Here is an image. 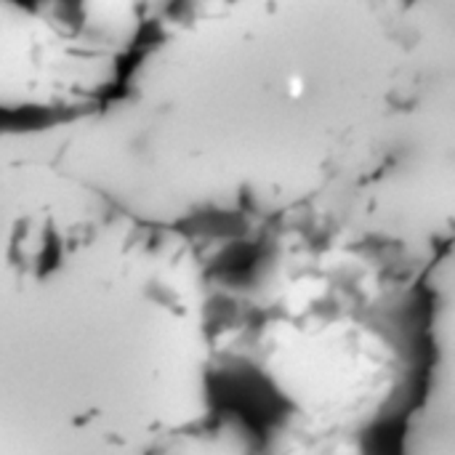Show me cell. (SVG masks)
Segmentation results:
<instances>
[{"label": "cell", "instance_id": "cell-4", "mask_svg": "<svg viewBox=\"0 0 455 455\" xmlns=\"http://www.w3.org/2000/svg\"><path fill=\"white\" fill-rule=\"evenodd\" d=\"M147 455H267L259 432L232 411H221L208 427Z\"/></svg>", "mask_w": 455, "mask_h": 455}, {"label": "cell", "instance_id": "cell-2", "mask_svg": "<svg viewBox=\"0 0 455 455\" xmlns=\"http://www.w3.org/2000/svg\"><path fill=\"white\" fill-rule=\"evenodd\" d=\"M211 269L221 400L243 381L277 395L264 451L360 443L392 408L403 363L421 357L427 277L405 288L363 248L301 229L259 240L237 264L211 256Z\"/></svg>", "mask_w": 455, "mask_h": 455}, {"label": "cell", "instance_id": "cell-3", "mask_svg": "<svg viewBox=\"0 0 455 455\" xmlns=\"http://www.w3.org/2000/svg\"><path fill=\"white\" fill-rule=\"evenodd\" d=\"M421 360L397 419V455H455L453 256L427 269Z\"/></svg>", "mask_w": 455, "mask_h": 455}, {"label": "cell", "instance_id": "cell-1", "mask_svg": "<svg viewBox=\"0 0 455 455\" xmlns=\"http://www.w3.org/2000/svg\"><path fill=\"white\" fill-rule=\"evenodd\" d=\"M219 413L192 235L115 208L0 211V455H147Z\"/></svg>", "mask_w": 455, "mask_h": 455}]
</instances>
